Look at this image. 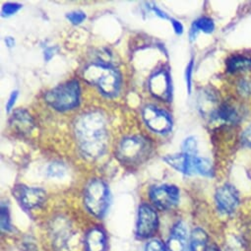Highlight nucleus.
<instances>
[{"mask_svg":"<svg viewBox=\"0 0 251 251\" xmlns=\"http://www.w3.org/2000/svg\"><path fill=\"white\" fill-rule=\"evenodd\" d=\"M74 132L80 152L87 159L96 160L105 152L108 135L100 111L90 110L80 115L74 124Z\"/></svg>","mask_w":251,"mask_h":251,"instance_id":"nucleus-1","label":"nucleus"},{"mask_svg":"<svg viewBox=\"0 0 251 251\" xmlns=\"http://www.w3.org/2000/svg\"><path fill=\"white\" fill-rule=\"evenodd\" d=\"M83 78L87 83L98 86L106 97H113L119 91L120 75L110 65L100 62L91 64L84 70Z\"/></svg>","mask_w":251,"mask_h":251,"instance_id":"nucleus-2","label":"nucleus"},{"mask_svg":"<svg viewBox=\"0 0 251 251\" xmlns=\"http://www.w3.org/2000/svg\"><path fill=\"white\" fill-rule=\"evenodd\" d=\"M46 101L57 110H68L76 107L80 101V86L78 81L71 80L50 91L45 96Z\"/></svg>","mask_w":251,"mask_h":251,"instance_id":"nucleus-3","label":"nucleus"},{"mask_svg":"<svg viewBox=\"0 0 251 251\" xmlns=\"http://www.w3.org/2000/svg\"><path fill=\"white\" fill-rule=\"evenodd\" d=\"M151 146L147 139L140 136H130L124 138L116 151L118 160L126 165H136L142 163L150 154Z\"/></svg>","mask_w":251,"mask_h":251,"instance_id":"nucleus-4","label":"nucleus"},{"mask_svg":"<svg viewBox=\"0 0 251 251\" xmlns=\"http://www.w3.org/2000/svg\"><path fill=\"white\" fill-rule=\"evenodd\" d=\"M109 192L101 179H93L85 190L84 202L88 211L95 217L101 218L108 207Z\"/></svg>","mask_w":251,"mask_h":251,"instance_id":"nucleus-5","label":"nucleus"},{"mask_svg":"<svg viewBox=\"0 0 251 251\" xmlns=\"http://www.w3.org/2000/svg\"><path fill=\"white\" fill-rule=\"evenodd\" d=\"M142 115L147 126L156 133L166 134L173 128V120L170 114L155 105H146L143 108Z\"/></svg>","mask_w":251,"mask_h":251,"instance_id":"nucleus-6","label":"nucleus"},{"mask_svg":"<svg viewBox=\"0 0 251 251\" xmlns=\"http://www.w3.org/2000/svg\"><path fill=\"white\" fill-rule=\"evenodd\" d=\"M149 194L153 203L162 210L172 209L179 201V189L175 185L153 186Z\"/></svg>","mask_w":251,"mask_h":251,"instance_id":"nucleus-7","label":"nucleus"},{"mask_svg":"<svg viewBox=\"0 0 251 251\" xmlns=\"http://www.w3.org/2000/svg\"><path fill=\"white\" fill-rule=\"evenodd\" d=\"M159 226L158 214L153 207L148 204H142L139 207L137 221V234L146 238L155 233Z\"/></svg>","mask_w":251,"mask_h":251,"instance_id":"nucleus-8","label":"nucleus"},{"mask_svg":"<svg viewBox=\"0 0 251 251\" xmlns=\"http://www.w3.org/2000/svg\"><path fill=\"white\" fill-rule=\"evenodd\" d=\"M215 199L218 209L224 214L233 213L239 204V194L230 184H225L218 188Z\"/></svg>","mask_w":251,"mask_h":251,"instance_id":"nucleus-9","label":"nucleus"},{"mask_svg":"<svg viewBox=\"0 0 251 251\" xmlns=\"http://www.w3.org/2000/svg\"><path fill=\"white\" fill-rule=\"evenodd\" d=\"M149 90L157 99L169 101L172 97L170 74L166 70H160L153 74L149 80Z\"/></svg>","mask_w":251,"mask_h":251,"instance_id":"nucleus-10","label":"nucleus"},{"mask_svg":"<svg viewBox=\"0 0 251 251\" xmlns=\"http://www.w3.org/2000/svg\"><path fill=\"white\" fill-rule=\"evenodd\" d=\"M17 199L23 208L32 210L40 207L46 200V191L38 187L20 186L15 189Z\"/></svg>","mask_w":251,"mask_h":251,"instance_id":"nucleus-11","label":"nucleus"},{"mask_svg":"<svg viewBox=\"0 0 251 251\" xmlns=\"http://www.w3.org/2000/svg\"><path fill=\"white\" fill-rule=\"evenodd\" d=\"M9 123L16 133H19L23 136L30 134L35 127L33 117L27 110L22 108L14 110L10 117Z\"/></svg>","mask_w":251,"mask_h":251,"instance_id":"nucleus-12","label":"nucleus"},{"mask_svg":"<svg viewBox=\"0 0 251 251\" xmlns=\"http://www.w3.org/2000/svg\"><path fill=\"white\" fill-rule=\"evenodd\" d=\"M196 156H190L187 154H176V155H169L165 157L163 160L176 169V171L185 174V175H192L195 174V166L194 160Z\"/></svg>","mask_w":251,"mask_h":251,"instance_id":"nucleus-13","label":"nucleus"},{"mask_svg":"<svg viewBox=\"0 0 251 251\" xmlns=\"http://www.w3.org/2000/svg\"><path fill=\"white\" fill-rule=\"evenodd\" d=\"M187 245V230L184 223L177 222L171 232L167 247L169 251H185Z\"/></svg>","mask_w":251,"mask_h":251,"instance_id":"nucleus-14","label":"nucleus"},{"mask_svg":"<svg viewBox=\"0 0 251 251\" xmlns=\"http://www.w3.org/2000/svg\"><path fill=\"white\" fill-rule=\"evenodd\" d=\"M87 251H106V236L102 229L92 228L86 237Z\"/></svg>","mask_w":251,"mask_h":251,"instance_id":"nucleus-15","label":"nucleus"},{"mask_svg":"<svg viewBox=\"0 0 251 251\" xmlns=\"http://www.w3.org/2000/svg\"><path fill=\"white\" fill-rule=\"evenodd\" d=\"M214 119L221 120L225 123H236L239 120V114L233 104L226 101L219 105Z\"/></svg>","mask_w":251,"mask_h":251,"instance_id":"nucleus-16","label":"nucleus"},{"mask_svg":"<svg viewBox=\"0 0 251 251\" xmlns=\"http://www.w3.org/2000/svg\"><path fill=\"white\" fill-rule=\"evenodd\" d=\"M226 70L230 73H236L251 69V58L244 55H232L227 58Z\"/></svg>","mask_w":251,"mask_h":251,"instance_id":"nucleus-17","label":"nucleus"},{"mask_svg":"<svg viewBox=\"0 0 251 251\" xmlns=\"http://www.w3.org/2000/svg\"><path fill=\"white\" fill-rule=\"evenodd\" d=\"M208 235L202 228H195L190 236V251H207Z\"/></svg>","mask_w":251,"mask_h":251,"instance_id":"nucleus-18","label":"nucleus"},{"mask_svg":"<svg viewBox=\"0 0 251 251\" xmlns=\"http://www.w3.org/2000/svg\"><path fill=\"white\" fill-rule=\"evenodd\" d=\"M214 29H215V24H214L213 20L208 17H202V18L198 19L197 21H195L192 26V29L190 32L191 40H193L196 37V35L199 31L209 34V33H212L214 31Z\"/></svg>","mask_w":251,"mask_h":251,"instance_id":"nucleus-19","label":"nucleus"},{"mask_svg":"<svg viewBox=\"0 0 251 251\" xmlns=\"http://www.w3.org/2000/svg\"><path fill=\"white\" fill-rule=\"evenodd\" d=\"M194 166H195V174H199L205 176H213V166L209 160L195 157Z\"/></svg>","mask_w":251,"mask_h":251,"instance_id":"nucleus-20","label":"nucleus"},{"mask_svg":"<svg viewBox=\"0 0 251 251\" xmlns=\"http://www.w3.org/2000/svg\"><path fill=\"white\" fill-rule=\"evenodd\" d=\"M66 173L65 166L61 163H52L48 168V176L50 177H62Z\"/></svg>","mask_w":251,"mask_h":251,"instance_id":"nucleus-21","label":"nucleus"},{"mask_svg":"<svg viewBox=\"0 0 251 251\" xmlns=\"http://www.w3.org/2000/svg\"><path fill=\"white\" fill-rule=\"evenodd\" d=\"M1 228L4 231H10L12 229L11 223H10V215H9V209L4 204L1 205Z\"/></svg>","mask_w":251,"mask_h":251,"instance_id":"nucleus-22","label":"nucleus"},{"mask_svg":"<svg viewBox=\"0 0 251 251\" xmlns=\"http://www.w3.org/2000/svg\"><path fill=\"white\" fill-rule=\"evenodd\" d=\"M183 153L190 155V156H195L197 153V142L194 137H188L184 140L183 142Z\"/></svg>","mask_w":251,"mask_h":251,"instance_id":"nucleus-23","label":"nucleus"},{"mask_svg":"<svg viewBox=\"0 0 251 251\" xmlns=\"http://www.w3.org/2000/svg\"><path fill=\"white\" fill-rule=\"evenodd\" d=\"M145 251H169V249L167 245L163 244L162 241L158 239H154L147 243Z\"/></svg>","mask_w":251,"mask_h":251,"instance_id":"nucleus-24","label":"nucleus"},{"mask_svg":"<svg viewBox=\"0 0 251 251\" xmlns=\"http://www.w3.org/2000/svg\"><path fill=\"white\" fill-rule=\"evenodd\" d=\"M22 8V5L19 3H13V2H8L5 3L2 6V14L4 16H10L15 14L17 11H19Z\"/></svg>","mask_w":251,"mask_h":251,"instance_id":"nucleus-25","label":"nucleus"},{"mask_svg":"<svg viewBox=\"0 0 251 251\" xmlns=\"http://www.w3.org/2000/svg\"><path fill=\"white\" fill-rule=\"evenodd\" d=\"M67 18L72 24L78 25V24H81L86 19V14L82 11H73L67 14Z\"/></svg>","mask_w":251,"mask_h":251,"instance_id":"nucleus-26","label":"nucleus"},{"mask_svg":"<svg viewBox=\"0 0 251 251\" xmlns=\"http://www.w3.org/2000/svg\"><path fill=\"white\" fill-rule=\"evenodd\" d=\"M193 68H194V61L193 59L190 60L189 64L186 67V71H185V77H186V84H187V90L188 93H191V82H192V72H193Z\"/></svg>","mask_w":251,"mask_h":251,"instance_id":"nucleus-27","label":"nucleus"},{"mask_svg":"<svg viewBox=\"0 0 251 251\" xmlns=\"http://www.w3.org/2000/svg\"><path fill=\"white\" fill-rule=\"evenodd\" d=\"M242 145L248 148H251V124L244 129L241 135Z\"/></svg>","mask_w":251,"mask_h":251,"instance_id":"nucleus-28","label":"nucleus"},{"mask_svg":"<svg viewBox=\"0 0 251 251\" xmlns=\"http://www.w3.org/2000/svg\"><path fill=\"white\" fill-rule=\"evenodd\" d=\"M238 92L240 95L242 96H248L251 94V86L250 84L245 81V80H241L238 84Z\"/></svg>","mask_w":251,"mask_h":251,"instance_id":"nucleus-29","label":"nucleus"},{"mask_svg":"<svg viewBox=\"0 0 251 251\" xmlns=\"http://www.w3.org/2000/svg\"><path fill=\"white\" fill-rule=\"evenodd\" d=\"M17 98H18V92H17V91L12 92V94L10 95L9 100H8V101H7V103H6V110H7V111H10V110L12 109V107L14 106V104H15V102H16Z\"/></svg>","mask_w":251,"mask_h":251,"instance_id":"nucleus-30","label":"nucleus"},{"mask_svg":"<svg viewBox=\"0 0 251 251\" xmlns=\"http://www.w3.org/2000/svg\"><path fill=\"white\" fill-rule=\"evenodd\" d=\"M171 22L173 24L175 32L177 35H181L183 33V26H182V24L180 22H178L177 20H176V19H171Z\"/></svg>","mask_w":251,"mask_h":251,"instance_id":"nucleus-31","label":"nucleus"},{"mask_svg":"<svg viewBox=\"0 0 251 251\" xmlns=\"http://www.w3.org/2000/svg\"><path fill=\"white\" fill-rule=\"evenodd\" d=\"M152 10H153L159 17H161V18H163V19H168V18H169L168 15H167L164 11H162L160 8H158L157 6H152Z\"/></svg>","mask_w":251,"mask_h":251,"instance_id":"nucleus-32","label":"nucleus"},{"mask_svg":"<svg viewBox=\"0 0 251 251\" xmlns=\"http://www.w3.org/2000/svg\"><path fill=\"white\" fill-rule=\"evenodd\" d=\"M54 50H55V48L54 49L53 48H49V49L46 50V51H45V59L47 61H49L53 56Z\"/></svg>","mask_w":251,"mask_h":251,"instance_id":"nucleus-33","label":"nucleus"},{"mask_svg":"<svg viewBox=\"0 0 251 251\" xmlns=\"http://www.w3.org/2000/svg\"><path fill=\"white\" fill-rule=\"evenodd\" d=\"M5 43H6V45H7L8 48H12V47L15 45V41H14V39L11 38V37H7V38L5 39Z\"/></svg>","mask_w":251,"mask_h":251,"instance_id":"nucleus-34","label":"nucleus"},{"mask_svg":"<svg viewBox=\"0 0 251 251\" xmlns=\"http://www.w3.org/2000/svg\"><path fill=\"white\" fill-rule=\"evenodd\" d=\"M207 251H220L216 246H211V247H208Z\"/></svg>","mask_w":251,"mask_h":251,"instance_id":"nucleus-35","label":"nucleus"}]
</instances>
